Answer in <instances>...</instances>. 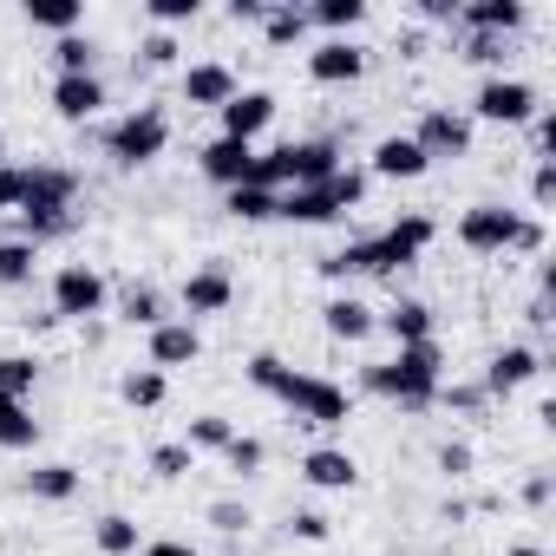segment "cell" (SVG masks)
<instances>
[{
	"instance_id": "6da1fadb",
	"label": "cell",
	"mask_w": 556,
	"mask_h": 556,
	"mask_svg": "<svg viewBox=\"0 0 556 556\" xmlns=\"http://www.w3.org/2000/svg\"><path fill=\"white\" fill-rule=\"evenodd\" d=\"M432 236H439V229H432V216H400L393 229L361 236V242H348V249L321 255V275H328V282H348V275H400V268H413V262L426 255V242H432Z\"/></svg>"
},
{
	"instance_id": "7a4b0ae2",
	"label": "cell",
	"mask_w": 556,
	"mask_h": 556,
	"mask_svg": "<svg viewBox=\"0 0 556 556\" xmlns=\"http://www.w3.org/2000/svg\"><path fill=\"white\" fill-rule=\"evenodd\" d=\"M439 387H445V354H439V341L400 348L393 361L367 367V393H380V400H400L406 413L432 406V400H439Z\"/></svg>"
},
{
	"instance_id": "3957f363",
	"label": "cell",
	"mask_w": 556,
	"mask_h": 556,
	"mask_svg": "<svg viewBox=\"0 0 556 556\" xmlns=\"http://www.w3.org/2000/svg\"><path fill=\"white\" fill-rule=\"evenodd\" d=\"M164 144H170V118H164L157 105H138V112H125L118 125H105V157H112L118 170H144V164H157Z\"/></svg>"
},
{
	"instance_id": "277c9868",
	"label": "cell",
	"mask_w": 556,
	"mask_h": 556,
	"mask_svg": "<svg viewBox=\"0 0 556 556\" xmlns=\"http://www.w3.org/2000/svg\"><path fill=\"white\" fill-rule=\"evenodd\" d=\"M275 400H282L302 426H348V413H354V400H348L334 380H321V374H295V367H289L282 387H275Z\"/></svg>"
},
{
	"instance_id": "5b68a950",
	"label": "cell",
	"mask_w": 556,
	"mask_h": 556,
	"mask_svg": "<svg viewBox=\"0 0 556 556\" xmlns=\"http://www.w3.org/2000/svg\"><path fill=\"white\" fill-rule=\"evenodd\" d=\"M543 105H536V86L530 79H504V73H491L478 92H471V125H530Z\"/></svg>"
},
{
	"instance_id": "8992f818",
	"label": "cell",
	"mask_w": 556,
	"mask_h": 556,
	"mask_svg": "<svg viewBox=\"0 0 556 556\" xmlns=\"http://www.w3.org/2000/svg\"><path fill=\"white\" fill-rule=\"evenodd\" d=\"M105 308V275L92 268V262H66L60 275H53V315L60 321H86V315H99Z\"/></svg>"
},
{
	"instance_id": "52a82bcc",
	"label": "cell",
	"mask_w": 556,
	"mask_h": 556,
	"mask_svg": "<svg viewBox=\"0 0 556 556\" xmlns=\"http://www.w3.org/2000/svg\"><path fill=\"white\" fill-rule=\"evenodd\" d=\"M471 138H478V125L465 112H452V105H426L419 112V131H413V144L426 157H471Z\"/></svg>"
},
{
	"instance_id": "ba28073f",
	"label": "cell",
	"mask_w": 556,
	"mask_h": 556,
	"mask_svg": "<svg viewBox=\"0 0 556 556\" xmlns=\"http://www.w3.org/2000/svg\"><path fill=\"white\" fill-rule=\"evenodd\" d=\"M517 210H504V203H471L465 216H458V242L471 249V255H504L510 242H517Z\"/></svg>"
},
{
	"instance_id": "9c48e42d",
	"label": "cell",
	"mask_w": 556,
	"mask_h": 556,
	"mask_svg": "<svg viewBox=\"0 0 556 556\" xmlns=\"http://www.w3.org/2000/svg\"><path fill=\"white\" fill-rule=\"evenodd\" d=\"M223 138H242V144H255L268 125H275V92H262V86H249V92H236L223 112Z\"/></svg>"
},
{
	"instance_id": "30bf717a",
	"label": "cell",
	"mask_w": 556,
	"mask_h": 556,
	"mask_svg": "<svg viewBox=\"0 0 556 556\" xmlns=\"http://www.w3.org/2000/svg\"><path fill=\"white\" fill-rule=\"evenodd\" d=\"M177 302H184V321H190V328H197L203 315H223V308L236 302V282H229V268H197L190 282H184V295H177Z\"/></svg>"
},
{
	"instance_id": "8fae6325",
	"label": "cell",
	"mask_w": 556,
	"mask_h": 556,
	"mask_svg": "<svg viewBox=\"0 0 556 556\" xmlns=\"http://www.w3.org/2000/svg\"><path fill=\"white\" fill-rule=\"evenodd\" d=\"M361 73H367V47H354V40H321L308 53V79L315 86H354Z\"/></svg>"
},
{
	"instance_id": "7c38bea8",
	"label": "cell",
	"mask_w": 556,
	"mask_h": 556,
	"mask_svg": "<svg viewBox=\"0 0 556 556\" xmlns=\"http://www.w3.org/2000/svg\"><path fill=\"white\" fill-rule=\"evenodd\" d=\"M99 105H105V79H99V73H60V79H53V112H60L66 125L99 118Z\"/></svg>"
},
{
	"instance_id": "4fadbf2b",
	"label": "cell",
	"mask_w": 556,
	"mask_h": 556,
	"mask_svg": "<svg viewBox=\"0 0 556 556\" xmlns=\"http://www.w3.org/2000/svg\"><path fill=\"white\" fill-rule=\"evenodd\" d=\"M197 164H203L210 184L236 190V184H249V170H255V144H242V138H210V144L197 151Z\"/></svg>"
},
{
	"instance_id": "5bb4252c",
	"label": "cell",
	"mask_w": 556,
	"mask_h": 556,
	"mask_svg": "<svg viewBox=\"0 0 556 556\" xmlns=\"http://www.w3.org/2000/svg\"><path fill=\"white\" fill-rule=\"evenodd\" d=\"M197 354H203V334H197L190 321H164V328H151V341H144V367H157V374L190 367Z\"/></svg>"
},
{
	"instance_id": "9a60e30c",
	"label": "cell",
	"mask_w": 556,
	"mask_h": 556,
	"mask_svg": "<svg viewBox=\"0 0 556 556\" xmlns=\"http://www.w3.org/2000/svg\"><path fill=\"white\" fill-rule=\"evenodd\" d=\"M242 86H236V73L223 66V60H197L190 73H184V105H203V112H223L229 99H236Z\"/></svg>"
},
{
	"instance_id": "2e32d148",
	"label": "cell",
	"mask_w": 556,
	"mask_h": 556,
	"mask_svg": "<svg viewBox=\"0 0 556 556\" xmlns=\"http://www.w3.org/2000/svg\"><path fill=\"white\" fill-rule=\"evenodd\" d=\"M426 170H432V157L413 144V131L380 138V144H374V164H367V177H400V184H413V177H426Z\"/></svg>"
},
{
	"instance_id": "e0dca14e",
	"label": "cell",
	"mask_w": 556,
	"mask_h": 556,
	"mask_svg": "<svg viewBox=\"0 0 556 556\" xmlns=\"http://www.w3.org/2000/svg\"><path fill=\"white\" fill-rule=\"evenodd\" d=\"M523 21H530L523 0H465V8H458V27H465V34H497V40H510Z\"/></svg>"
},
{
	"instance_id": "ac0fdd59",
	"label": "cell",
	"mask_w": 556,
	"mask_h": 556,
	"mask_svg": "<svg viewBox=\"0 0 556 556\" xmlns=\"http://www.w3.org/2000/svg\"><path fill=\"white\" fill-rule=\"evenodd\" d=\"M536 374H543V361H536V348H497L478 387H484V393H517V387H530Z\"/></svg>"
},
{
	"instance_id": "d6986e66",
	"label": "cell",
	"mask_w": 556,
	"mask_h": 556,
	"mask_svg": "<svg viewBox=\"0 0 556 556\" xmlns=\"http://www.w3.org/2000/svg\"><path fill=\"white\" fill-rule=\"evenodd\" d=\"M302 478H308L315 491H354V484H361V465H354V452H341V445H315V452L302 458Z\"/></svg>"
},
{
	"instance_id": "ffe728a7",
	"label": "cell",
	"mask_w": 556,
	"mask_h": 556,
	"mask_svg": "<svg viewBox=\"0 0 556 556\" xmlns=\"http://www.w3.org/2000/svg\"><path fill=\"white\" fill-rule=\"evenodd\" d=\"M275 216H282V223H334L341 203H334L328 184H295V190L275 197Z\"/></svg>"
},
{
	"instance_id": "44dd1931",
	"label": "cell",
	"mask_w": 556,
	"mask_h": 556,
	"mask_svg": "<svg viewBox=\"0 0 556 556\" xmlns=\"http://www.w3.org/2000/svg\"><path fill=\"white\" fill-rule=\"evenodd\" d=\"M79 197V177L66 164H27V203H53V210H73Z\"/></svg>"
},
{
	"instance_id": "7402d4cb",
	"label": "cell",
	"mask_w": 556,
	"mask_h": 556,
	"mask_svg": "<svg viewBox=\"0 0 556 556\" xmlns=\"http://www.w3.org/2000/svg\"><path fill=\"white\" fill-rule=\"evenodd\" d=\"M321 321H328V334H334V341H367V334L380 328V315H374L361 295H334V302L321 308Z\"/></svg>"
},
{
	"instance_id": "603a6c76",
	"label": "cell",
	"mask_w": 556,
	"mask_h": 556,
	"mask_svg": "<svg viewBox=\"0 0 556 556\" xmlns=\"http://www.w3.org/2000/svg\"><path fill=\"white\" fill-rule=\"evenodd\" d=\"M380 328H387L400 348H419V341H432V308H426L419 295H400V302L380 315Z\"/></svg>"
},
{
	"instance_id": "cb8c5ba5",
	"label": "cell",
	"mask_w": 556,
	"mask_h": 556,
	"mask_svg": "<svg viewBox=\"0 0 556 556\" xmlns=\"http://www.w3.org/2000/svg\"><path fill=\"white\" fill-rule=\"evenodd\" d=\"M262 40H268V47H302V40H308V8L268 0V14H262Z\"/></svg>"
},
{
	"instance_id": "d4e9b609",
	"label": "cell",
	"mask_w": 556,
	"mask_h": 556,
	"mask_svg": "<svg viewBox=\"0 0 556 556\" xmlns=\"http://www.w3.org/2000/svg\"><path fill=\"white\" fill-rule=\"evenodd\" d=\"M164 393H170V374H157V367H131V374L118 380V400H125V406H138V413L164 406Z\"/></svg>"
},
{
	"instance_id": "484cf974",
	"label": "cell",
	"mask_w": 556,
	"mask_h": 556,
	"mask_svg": "<svg viewBox=\"0 0 556 556\" xmlns=\"http://www.w3.org/2000/svg\"><path fill=\"white\" fill-rule=\"evenodd\" d=\"M361 21H367V0H315L308 8V27H328L334 40H348Z\"/></svg>"
},
{
	"instance_id": "4316f807",
	"label": "cell",
	"mask_w": 556,
	"mask_h": 556,
	"mask_svg": "<svg viewBox=\"0 0 556 556\" xmlns=\"http://www.w3.org/2000/svg\"><path fill=\"white\" fill-rule=\"evenodd\" d=\"M118 308H125V321H131V328H144V334L170 321V315H164V295H157L151 282H131V289L118 295Z\"/></svg>"
},
{
	"instance_id": "83f0119b",
	"label": "cell",
	"mask_w": 556,
	"mask_h": 556,
	"mask_svg": "<svg viewBox=\"0 0 556 556\" xmlns=\"http://www.w3.org/2000/svg\"><path fill=\"white\" fill-rule=\"evenodd\" d=\"M27 491H34L40 504H66V497H79V471H73V465H34V471H27Z\"/></svg>"
},
{
	"instance_id": "f1b7e54d",
	"label": "cell",
	"mask_w": 556,
	"mask_h": 556,
	"mask_svg": "<svg viewBox=\"0 0 556 556\" xmlns=\"http://www.w3.org/2000/svg\"><path fill=\"white\" fill-rule=\"evenodd\" d=\"M27 21L66 40V34H79V21H86V8H79V0H27Z\"/></svg>"
},
{
	"instance_id": "f546056e",
	"label": "cell",
	"mask_w": 556,
	"mask_h": 556,
	"mask_svg": "<svg viewBox=\"0 0 556 556\" xmlns=\"http://www.w3.org/2000/svg\"><path fill=\"white\" fill-rule=\"evenodd\" d=\"M92 543H99L105 556H138V523H131L125 510H105V517L92 523Z\"/></svg>"
},
{
	"instance_id": "4dcf8cb0",
	"label": "cell",
	"mask_w": 556,
	"mask_h": 556,
	"mask_svg": "<svg viewBox=\"0 0 556 556\" xmlns=\"http://www.w3.org/2000/svg\"><path fill=\"white\" fill-rule=\"evenodd\" d=\"M34 262H40V249H34V242H21V236H8V242H0V289L34 282Z\"/></svg>"
},
{
	"instance_id": "1f68e13d",
	"label": "cell",
	"mask_w": 556,
	"mask_h": 556,
	"mask_svg": "<svg viewBox=\"0 0 556 556\" xmlns=\"http://www.w3.org/2000/svg\"><path fill=\"white\" fill-rule=\"evenodd\" d=\"M229 216H236V223H268V216H275V190L236 184V190H229Z\"/></svg>"
},
{
	"instance_id": "d6a6232c",
	"label": "cell",
	"mask_w": 556,
	"mask_h": 556,
	"mask_svg": "<svg viewBox=\"0 0 556 556\" xmlns=\"http://www.w3.org/2000/svg\"><path fill=\"white\" fill-rule=\"evenodd\" d=\"M229 439H236V426H229L223 413H197V419H190V432H184V445H190V452H223Z\"/></svg>"
},
{
	"instance_id": "836d02e7",
	"label": "cell",
	"mask_w": 556,
	"mask_h": 556,
	"mask_svg": "<svg viewBox=\"0 0 556 556\" xmlns=\"http://www.w3.org/2000/svg\"><path fill=\"white\" fill-rule=\"evenodd\" d=\"M34 380H40V361L34 354H0V393H8V400H27Z\"/></svg>"
},
{
	"instance_id": "e575fe53",
	"label": "cell",
	"mask_w": 556,
	"mask_h": 556,
	"mask_svg": "<svg viewBox=\"0 0 556 556\" xmlns=\"http://www.w3.org/2000/svg\"><path fill=\"white\" fill-rule=\"evenodd\" d=\"M262 458H268V445H262V439H249V432H236V439L223 445V465H229L236 478H255V471H262Z\"/></svg>"
},
{
	"instance_id": "d590c367",
	"label": "cell",
	"mask_w": 556,
	"mask_h": 556,
	"mask_svg": "<svg viewBox=\"0 0 556 556\" xmlns=\"http://www.w3.org/2000/svg\"><path fill=\"white\" fill-rule=\"evenodd\" d=\"M144 14H151L157 34H170V27H184V21L203 14V0H144Z\"/></svg>"
},
{
	"instance_id": "8d00e7d4",
	"label": "cell",
	"mask_w": 556,
	"mask_h": 556,
	"mask_svg": "<svg viewBox=\"0 0 556 556\" xmlns=\"http://www.w3.org/2000/svg\"><path fill=\"white\" fill-rule=\"evenodd\" d=\"M151 471H157V478H184V471H197V452H190L184 439H170V445H151Z\"/></svg>"
},
{
	"instance_id": "74e56055",
	"label": "cell",
	"mask_w": 556,
	"mask_h": 556,
	"mask_svg": "<svg viewBox=\"0 0 556 556\" xmlns=\"http://www.w3.org/2000/svg\"><path fill=\"white\" fill-rule=\"evenodd\" d=\"M53 60H60V73H92V60H99V47H92L86 34H66V40L53 47Z\"/></svg>"
},
{
	"instance_id": "f35d334b",
	"label": "cell",
	"mask_w": 556,
	"mask_h": 556,
	"mask_svg": "<svg viewBox=\"0 0 556 556\" xmlns=\"http://www.w3.org/2000/svg\"><path fill=\"white\" fill-rule=\"evenodd\" d=\"M289 380V361H275V354H249V387L275 400V387Z\"/></svg>"
},
{
	"instance_id": "ab89813d",
	"label": "cell",
	"mask_w": 556,
	"mask_h": 556,
	"mask_svg": "<svg viewBox=\"0 0 556 556\" xmlns=\"http://www.w3.org/2000/svg\"><path fill=\"white\" fill-rule=\"evenodd\" d=\"M367 184H374V177H367V170H354V164H341V170L328 177V190H334V203H341V210H354V203L367 197Z\"/></svg>"
},
{
	"instance_id": "60d3db41",
	"label": "cell",
	"mask_w": 556,
	"mask_h": 556,
	"mask_svg": "<svg viewBox=\"0 0 556 556\" xmlns=\"http://www.w3.org/2000/svg\"><path fill=\"white\" fill-rule=\"evenodd\" d=\"M255 517H249V504H236V497H216L210 504V530H223V536H242Z\"/></svg>"
},
{
	"instance_id": "b9f144b4",
	"label": "cell",
	"mask_w": 556,
	"mask_h": 556,
	"mask_svg": "<svg viewBox=\"0 0 556 556\" xmlns=\"http://www.w3.org/2000/svg\"><path fill=\"white\" fill-rule=\"evenodd\" d=\"M504 47H510V40H497V34H465V60H471V66H504V60H510Z\"/></svg>"
},
{
	"instance_id": "7bdbcfd3",
	"label": "cell",
	"mask_w": 556,
	"mask_h": 556,
	"mask_svg": "<svg viewBox=\"0 0 556 556\" xmlns=\"http://www.w3.org/2000/svg\"><path fill=\"white\" fill-rule=\"evenodd\" d=\"M27 203V164H0V210H21Z\"/></svg>"
},
{
	"instance_id": "ee69618b",
	"label": "cell",
	"mask_w": 556,
	"mask_h": 556,
	"mask_svg": "<svg viewBox=\"0 0 556 556\" xmlns=\"http://www.w3.org/2000/svg\"><path fill=\"white\" fill-rule=\"evenodd\" d=\"M549 197H556V157H543V164L530 170V203L549 210Z\"/></svg>"
},
{
	"instance_id": "f6af8a7d",
	"label": "cell",
	"mask_w": 556,
	"mask_h": 556,
	"mask_svg": "<svg viewBox=\"0 0 556 556\" xmlns=\"http://www.w3.org/2000/svg\"><path fill=\"white\" fill-rule=\"evenodd\" d=\"M289 530H295L302 543H328V530H334V523H328L321 510H295V517H289Z\"/></svg>"
},
{
	"instance_id": "bcb514c9",
	"label": "cell",
	"mask_w": 556,
	"mask_h": 556,
	"mask_svg": "<svg viewBox=\"0 0 556 556\" xmlns=\"http://www.w3.org/2000/svg\"><path fill=\"white\" fill-rule=\"evenodd\" d=\"M138 53H144V66H151V73H157V66H177V40H170V34H151Z\"/></svg>"
},
{
	"instance_id": "7dc6e473",
	"label": "cell",
	"mask_w": 556,
	"mask_h": 556,
	"mask_svg": "<svg viewBox=\"0 0 556 556\" xmlns=\"http://www.w3.org/2000/svg\"><path fill=\"white\" fill-rule=\"evenodd\" d=\"M439 400H445V406H458V413H478L491 393H484V387H439Z\"/></svg>"
},
{
	"instance_id": "c3c4849f",
	"label": "cell",
	"mask_w": 556,
	"mask_h": 556,
	"mask_svg": "<svg viewBox=\"0 0 556 556\" xmlns=\"http://www.w3.org/2000/svg\"><path fill=\"white\" fill-rule=\"evenodd\" d=\"M530 138H536V164H543V157L556 151V118H549V112H536V118H530Z\"/></svg>"
},
{
	"instance_id": "681fc988",
	"label": "cell",
	"mask_w": 556,
	"mask_h": 556,
	"mask_svg": "<svg viewBox=\"0 0 556 556\" xmlns=\"http://www.w3.org/2000/svg\"><path fill=\"white\" fill-rule=\"evenodd\" d=\"M439 471L445 478H465L471 471V445H439Z\"/></svg>"
},
{
	"instance_id": "f907efd6",
	"label": "cell",
	"mask_w": 556,
	"mask_h": 556,
	"mask_svg": "<svg viewBox=\"0 0 556 556\" xmlns=\"http://www.w3.org/2000/svg\"><path fill=\"white\" fill-rule=\"evenodd\" d=\"M510 249L536 255V249H543V223H536V216H523V223H517V242H510Z\"/></svg>"
},
{
	"instance_id": "816d5d0a",
	"label": "cell",
	"mask_w": 556,
	"mask_h": 556,
	"mask_svg": "<svg viewBox=\"0 0 556 556\" xmlns=\"http://www.w3.org/2000/svg\"><path fill=\"white\" fill-rule=\"evenodd\" d=\"M144 556H203V549L184 543V536H157V543H144Z\"/></svg>"
},
{
	"instance_id": "f5cc1de1",
	"label": "cell",
	"mask_w": 556,
	"mask_h": 556,
	"mask_svg": "<svg viewBox=\"0 0 556 556\" xmlns=\"http://www.w3.org/2000/svg\"><path fill=\"white\" fill-rule=\"evenodd\" d=\"M262 14H268V0H229V21H236V27H242V21L262 27Z\"/></svg>"
},
{
	"instance_id": "db71d44e",
	"label": "cell",
	"mask_w": 556,
	"mask_h": 556,
	"mask_svg": "<svg viewBox=\"0 0 556 556\" xmlns=\"http://www.w3.org/2000/svg\"><path fill=\"white\" fill-rule=\"evenodd\" d=\"M419 14H426V21H458L452 0H419Z\"/></svg>"
},
{
	"instance_id": "11a10c76",
	"label": "cell",
	"mask_w": 556,
	"mask_h": 556,
	"mask_svg": "<svg viewBox=\"0 0 556 556\" xmlns=\"http://www.w3.org/2000/svg\"><path fill=\"white\" fill-rule=\"evenodd\" d=\"M523 504H549V478H530L523 484Z\"/></svg>"
},
{
	"instance_id": "9f6ffc18",
	"label": "cell",
	"mask_w": 556,
	"mask_h": 556,
	"mask_svg": "<svg viewBox=\"0 0 556 556\" xmlns=\"http://www.w3.org/2000/svg\"><path fill=\"white\" fill-rule=\"evenodd\" d=\"M21 406H27V400H8V393H0V426H8V419H14Z\"/></svg>"
},
{
	"instance_id": "6f0895ef",
	"label": "cell",
	"mask_w": 556,
	"mask_h": 556,
	"mask_svg": "<svg viewBox=\"0 0 556 556\" xmlns=\"http://www.w3.org/2000/svg\"><path fill=\"white\" fill-rule=\"evenodd\" d=\"M510 556H543V549H536V543H517V549H510Z\"/></svg>"
},
{
	"instance_id": "680465c9",
	"label": "cell",
	"mask_w": 556,
	"mask_h": 556,
	"mask_svg": "<svg viewBox=\"0 0 556 556\" xmlns=\"http://www.w3.org/2000/svg\"><path fill=\"white\" fill-rule=\"evenodd\" d=\"M0 164H8V131H0Z\"/></svg>"
}]
</instances>
